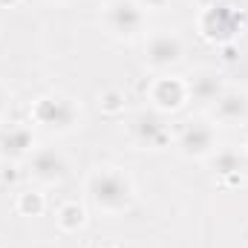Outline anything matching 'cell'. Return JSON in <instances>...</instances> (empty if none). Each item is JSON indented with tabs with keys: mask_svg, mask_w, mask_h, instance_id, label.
<instances>
[{
	"mask_svg": "<svg viewBox=\"0 0 248 248\" xmlns=\"http://www.w3.org/2000/svg\"><path fill=\"white\" fill-rule=\"evenodd\" d=\"M127 193H130L127 182L122 176H116V173H101V176L93 179V196L104 208H122L127 202Z\"/></svg>",
	"mask_w": 248,
	"mask_h": 248,
	"instance_id": "1",
	"label": "cell"
},
{
	"mask_svg": "<svg viewBox=\"0 0 248 248\" xmlns=\"http://www.w3.org/2000/svg\"><path fill=\"white\" fill-rule=\"evenodd\" d=\"M110 20H113V26H116L119 32L130 35L133 29H139V23H141V15H139V9H136L133 3L116 0V3L110 6Z\"/></svg>",
	"mask_w": 248,
	"mask_h": 248,
	"instance_id": "2",
	"label": "cell"
},
{
	"mask_svg": "<svg viewBox=\"0 0 248 248\" xmlns=\"http://www.w3.org/2000/svg\"><path fill=\"white\" fill-rule=\"evenodd\" d=\"M179 58V41L170 35H159L150 41V61L153 63H170Z\"/></svg>",
	"mask_w": 248,
	"mask_h": 248,
	"instance_id": "3",
	"label": "cell"
},
{
	"mask_svg": "<svg viewBox=\"0 0 248 248\" xmlns=\"http://www.w3.org/2000/svg\"><path fill=\"white\" fill-rule=\"evenodd\" d=\"M182 147L193 150V153H205V150L211 147V130H208V127H202V124L187 127L185 136H182Z\"/></svg>",
	"mask_w": 248,
	"mask_h": 248,
	"instance_id": "4",
	"label": "cell"
},
{
	"mask_svg": "<svg viewBox=\"0 0 248 248\" xmlns=\"http://www.w3.org/2000/svg\"><path fill=\"white\" fill-rule=\"evenodd\" d=\"M35 170L44 176V179H58L63 176V162L61 156H55V153H38V159H35Z\"/></svg>",
	"mask_w": 248,
	"mask_h": 248,
	"instance_id": "5",
	"label": "cell"
},
{
	"mask_svg": "<svg viewBox=\"0 0 248 248\" xmlns=\"http://www.w3.org/2000/svg\"><path fill=\"white\" fill-rule=\"evenodd\" d=\"M246 107H248V104H246V98H243V95H225V98L219 101V110H222L228 119H234L237 113L243 116V113H246Z\"/></svg>",
	"mask_w": 248,
	"mask_h": 248,
	"instance_id": "6",
	"label": "cell"
},
{
	"mask_svg": "<svg viewBox=\"0 0 248 248\" xmlns=\"http://www.w3.org/2000/svg\"><path fill=\"white\" fill-rule=\"evenodd\" d=\"M147 3H150V6H162L165 0H147Z\"/></svg>",
	"mask_w": 248,
	"mask_h": 248,
	"instance_id": "7",
	"label": "cell"
},
{
	"mask_svg": "<svg viewBox=\"0 0 248 248\" xmlns=\"http://www.w3.org/2000/svg\"><path fill=\"white\" fill-rule=\"evenodd\" d=\"M0 110H3V93H0Z\"/></svg>",
	"mask_w": 248,
	"mask_h": 248,
	"instance_id": "8",
	"label": "cell"
}]
</instances>
